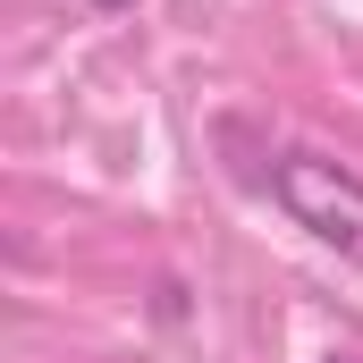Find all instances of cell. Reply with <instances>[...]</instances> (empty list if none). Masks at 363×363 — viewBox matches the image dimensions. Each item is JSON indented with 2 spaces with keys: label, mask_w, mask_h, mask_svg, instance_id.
Listing matches in <instances>:
<instances>
[{
  "label": "cell",
  "mask_w": 363,
  "mask_h": 363,
  "mask_svg": "<svg viewBox=\"0 0 363 363\" xmlns=\"http://www.w3.org/2000/svg\"><path fill=\"white\" fill-rule=\"evenodd\" d=\"M271 194H279V211H287L313 245H330L338 262H363V178L347 161L279 152L271 161Z\"/></svg>",
  "instance_id": "cell-1"
},
{
  "label": "cell",
  "mask_w": 363,
  "mask_h": 363,
  "mask_svg": "<svg viewBox=\"0 0 363 363\" xmlns=\"http://www.w3.org/2000/svg\"><path fill=\"white\" fill-rule=\"evenodd\" d=\"M93 9H135V0H93Z\"/></svg>",
  "instance_id": "cell-2"
}]
</instances>
